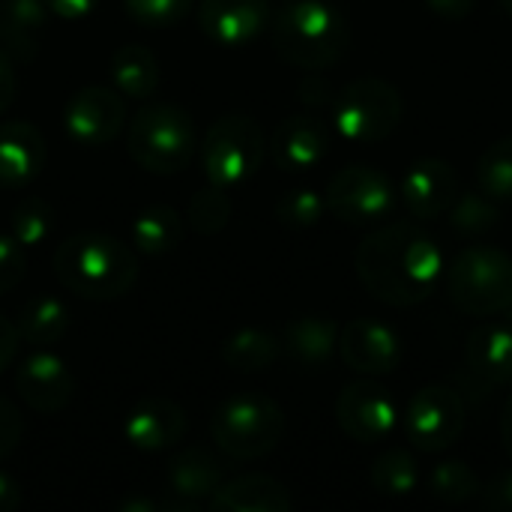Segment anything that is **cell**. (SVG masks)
Wrapping results in <instances>:
<instances>
[{
  "label": "cell",
  "mask_w": 512,
  "mask_h": 512,
  "mask_svg": "<svg viewBox=\"0 0 512 512\" xmlns=\"http://www.w3.org/2000/svg\"><path fill=\"white\" fill-rule=\"evenodd\" d=\"M480 489H483V483H480L477 471L459 459L441 462L429 474V495L444 504H465V501L477 498Z\"/></svg>",
  "instance_id": "33"
},
{
  "label": "cell",
  "mask_w": 512,
  "mask_h": 512,
  "mask_svg": "<svg viewBox=\"0 0 512 512\" xmlns=\"http://www.w3.org/2000/svg\"><path fill=\"white\" fill-rule=\"evenodd\" d=\"M51 264L57 282L81 300H120L138 279V255L99 231H81L63 240Z\"/></svg>",
  "instance_id": "2"
},
{
  "label": "cell",
  "mask_w": 512,
  "mask_h": 512,
  "mask_svg": "<svg viewBox=\"0 0 512 512\" xmlns=\"http://www.w3.org/2000/svg\"><path fill=\"white\" fill-rule=\"evenodd\" d=\"M447 216H450L453 234H459V237H483V234L498 228L501 204L492 201L486 192H465V195H456Z\"/></svg>",
  "instance_id": "30"
},
{
  "label": "cell",
  "mask_w": 512,
  "mask_h": 512,
  "mask_svg": "<svg viewBox=\"0 0 512 512\" xmlns=\"http://www.w3.org/2000/svg\"><path fill=\"white\" fill-rule=\"evenodd\" d=\"M21 504H24V492H21V486H18L6 471H0V512L18 510Z\"/></svg>",
  "instance_id": "43"
},
{
  "label": "cell",
  "mask_w": 512,
  "mask_h": 512,
  "mask_svg": "<svg viewBox=\"0 0 512 512\" xmlns=\"http://www.w3.org/2000/svg\"><path fill=\"white\" fill-rule=\"evenodd\" d=\"M501 441H504V450L512 459V396L504 405V414H501Z\"/></svg>",
  "instance_id": "47"
},
{
  "label": "cell",
  "mask_w": 512,
  "mask_h": 512,
  "mask_svg": "<svg viewBox=\"0 0 512 512\" xmlns=\"http://www.w3.org/2000/svg\"><path fill=\"white\" fill-rule=\"evenodd\" d=\"M66 330H69V306L60 297L36 294L21 306L18 333L21 342H27L30 348H51L66 336Z\"/></svg>",
  "instance_id": "28"
},
{
  "label": "cell",
  "mask_w": 512,
  "mask_h": 512,
  "mask_svg": "<svg viewBox=\"0 0 512 512\" xmlns=\"http://www.w3.org/2000/svg\"><path fill=\"white\" fill-rule=\"evenodd\" d=\"M12 99H15V72L9 57L0 51V114L12 105Z\"/></svg>",
  "instance_id": "44"
},
{
  "label": "cell",
  "mask_w": 512,
  "mask_h": 512,
  "mask_svg": "<svg viewBox=\"0 0 512 512\" xmlns=\"http://www.w3.org/2000/svg\"><path fill=\"white\" fill-rule=\"evenodd\" d=\"M54 228V207L42 198H24L9 213V237L21 249H36Z\"/></svg>",
  "instance_id": "32"
},
{
  "label": "cell",
  "mask_w": 512,
  "mask_h": 512,
  "mask_svg": "<svg viewBox=\"0 0 512 512\" xmlns=\"http://www.w3.org/2000/svg\"><path fill=\"white\" fill-rule=\"evenodd\" d=\"M501 6H504V12H507V15H512V0H501Z\"/></svg>",
  "instance_id": "48"
},
{
  "label": "cell",
  "mask_w": 512,
  "mask_h": 512,
  "mask_svg": "<svg viewBox=\"0 0 512 512\" xmlns=\"http://www.w3.org/2000/svg\"><path fill=\"white\" fill-rule=\"evenodd\" d=\"M15 390L36 414H57L72 402L75 378L51 348H33L15 372Z\"/></svg>",
  "instance_id": "16"
},
{
  "label": "cell",
  "mask_w": 512,
  "mask_h": 512,
  "mask_svg": "<svg viewBox=\"0 0 512 512\" xmlns=\"http://www.w3.org/2000/svg\"><path fill=\"white\" fill-rule=\"evenodd\" d=\"M123 6L144 27H171L195 9V0H123Z\"/></svg>",
  "instance_id": "36"
},
{
  "label": "cell",
  "mask_w": 512,
  "mask_h": 512,
  "mask_svg": "<svg viewBox=\"0 0 512 512\" xmlns=\"http://www.w3.org/2000/svg\"><path fill=\"white\" fill-rule=\"evenodd\" d=\"M471 375L489 387H512V321L477 324L465 342Z\"/></svg>",
  "instance_id": "20"
},
{
  "label": "cell",
  "mask_w": 512,
  "mask_h": 512,
  "mask_svg": "<svg viewBox=\"0 0 512 512\" xmlns=\"http://www.w3.org/2000/svg\"><path fill=\"white\" fill-rule=\"evenodd\" d=\"M18 345H21L18 324H12L6 315H0V372H3V369H9V363L15 360Z\"/></svg>",
  "instance_id": "41"
},
{
  "label": "cell",
  "mask_w": 512,
  "mask_h": 512,
  "mask_svg": "<svg viewBox=\"0 0 512 512\" xmlns=\"http://www.w3.org/2000/svg\"><path fill=\"white\" fill-rule=\"evenodd\" d=\"M279 339H282V354H288V360L306 372L324 369L339 351V327L333 318L324 315L294 318Z\"/></svg>",
  "instance_id": "22"
},
{
  "label": "cell",
  "mask_w": 512,
  "mask_h": 512,
  "mask_svg": "<svg viewBox=\"0 0 512 512\" xmlns=\"http://www.w3.org/2000/svg\"><path fill=\"white\" fill-rule=\"evenodd\" d=\"M369 480L384 498H408L420 489V465L405 450H387L375 459Z\"/></svg>",
  "instance_id": "29"
},
{
  "label": "cell",
  "mask_w": 512,
  "mask_h": 512,
  "mask_svg": "<svg viewBox=\"0 0 512 512\" xmlns=\"http://www.w3.org/2000/svg\"><path fill=\"white\" fill-rule=\"evenodd\" d=\"M48 6L42 0H0V48L9 60L30 63L42 45V30L48 21Z\"/></svg>",
  "instance_id": "24"
},
{
  "label": "cell",
  "mask_w": 512,
  "mask_h": 512,
  "mask_svg": "<svg viewBox=\"0 0 512 512\" xmlns=\"http://www.w3.org/2000/svg\"><path fill=\"white\" fill-rule=\"evenodd\" d=\"M21 435H24V423L18 408L6 396H0V462L18 447Z\"/></svg>",
  "instance_id": "38"
},
{
  "label": "cell",
  "mask_w": 512,
  "mask_h": 512,
  "mask_svg": "<svg viewBox=\"0 0 512 512\" xmlns=\"http://www.w3.org/2000/svg\"><path fill=\"white\" fill-rule=\"evenodd\" d=\"M465 432V405L462 399L444 387L429 384L417 390L405 411V435L420 453H444L450 450Z\"/></svg>",
  "instance_id": "10"
},
{
  "label": "cell",
  "mask_w": 512,
  "mask_h": 512,
  "mask_svg": "<svg viewBox=\"0 0 512 512\" xmlns=\"http://www.w3.org/2000/svg\"><path fill=\"white\" fill-rule=\"evenodd\" d=\"M114 90L126 99H150L159 87V60L144 45H123L111 57Z\"/></svg>",
  "instance_id": "26"
},
{
  "label": "cell",
  "mask_w": 512,
  "mask_h": 512,
  "mask_svg": "<svg viewBox=\"0 0 512 512\" xmlns=\"http://www.w3.org/2000/svg\"><path fill=\"white\" fill-rule=\"evenodd\" d=\"M183 216L168 207V204H153L147 210H141L132 222V246L141 255L159 258V255H171L180 240H183Z\"/></svg>",
  "instance_id": "27"
},
{
  "label": "cell",
  "mask_w": 512,
  "mask_h": 512,
  "mask_svg": "<svg viewBox=\"0 0 512 512\" xmlns=\"http://www.w3.org/2000/svg\"><path fill=\"white\" fill-rule=\"evenodd\" d=\"M42 3L48 6V12H51V15L66 18V21L87 18V15L99 6V0H42Z\"/></svg>",
  "instance_id": "40"
},
{
  "label": "cell",
  "mask_w": 512,
  "mask_h": 512,
  "mask_svg": "<svg viewBox=\"0 0 512 512\" xmlns=\"http://www.w3.org/2000/svg\"><path fill=\"white\" fill-rule=\"evenodd\" d=\"M477 186L498 204H512V135L495 141L477 162Z\"/></svg>",
  "instance_id": "31"
},
{
  "label": "cell",
  "mask_w": 512,
  "mask_h": 512,
  "mask_svg": "<svg viewBox=\"0 0 512 512\" xmlns=\"http://www.w3.org/2000/svg\"><path fill=\"white\" fill-rule=\"evenodd\" d=\"M279 357H282V339L267 330H258V327L237 330L222 342L225 366L240 375L270 372L279 363Z\"/></svg>",
  "instance_id": "25"
},
{
  "label": "cell",
  "mask_w": 512,
  "mask_h": 512,
  "mask_svg": "<svg viewBox=\"0 0 512 512\" xmlns=\"http://www.w3.org/2000/svg\"><path fill=\"white\" fill-rule=\"evenodd\" d=\"M267 153L282 174L303 177L327 159L330 129L312 114H291L273 129Z\"/></svg>",
  "instance_id": "15"
},
{
  "label": "cell",
  "mask_w": 512,
  "mask_h": 512,
  "mask_svg": "<svg viewBox=\"0 0 512 512\" xmlns=\"http://www.w3.org/2000/svg\"><path fill=\"white\" fill-rule=\"evenodd\" d=\"M270 21L267 0H201L198 3V24L207 39L237 48L264 33Z\"/></svg>",
  "instance_id": "18"
},
{
  "label": "cell",
  "mask_w": 512,
  "mask_h": 512,
  "mask_svg": "<svg viewBox=\"0 0 512 512\" xmlns=\"http://www.w3.org/2000/svg\"><path fill=\"white\" fill-rule=\"evenodd\" d=\"M339 357L357 375H390L402 366V336L378 318H354L339 330Z\"/></svg>",
  "instance_id": "13"
},
{
  "label": "cell",
  "mask_w": 512,
  "mask_h": 512,
  "mask_svg": "<svg viewBox=\"0 0 512 512\" xmlns=\"http://www.w3.org/2000/svg\"><path fill=\"white\" fill-rule=\"evenodd\" d=\"M231 219V198L225 192V186H216L210 183L207 189L195 192L192 201H189V213H186V222L195 234H219Z\"/></svg>",
  "instance_id": "34"
},
{
  "label": "cell",
  "mask_w": 512,
  "mask_h": 512,
  "mask_svg": "<svg viewBox=\"0 0 512 512\" xmlns=\"http://www.w3.org/2000/svg\"><path fill=\"white\" fill-rule=\"evenodd\" d=\"M327 213V201L321 192L309 189V186H297L288 189L279 201H276V219L291 228V231H309L315 228Z\"/></svg>",
  "instance_id": "35"
},
{
  "label": "cell",
  "mask_w": 512,
  "mask_h": 512,
  "mask_svg": "<svg viewBox=\"0 0 512 512\" xmlns=\"http://www.w3.org/2000/svg\"><path fill=\"white\" fill-rule=\"evenodd\" d=\"M333 126L354 144H378L390 138L405 114L399 87L384 78H357L333 96Z\"/></svg>",
  "instance_id": "7"
},
{
  "label": "cell",
  "mask_w": 512,
  "mask_h": 512,
  "mask_svg": "<svg viewBox=\"0 0 512 512\" xmlns=\"http://www.w3.org/2000/svg\"><path fill=\"white\" fill-rule=\"evenodd\" d=\"M480 495H483V504L489 510L512 512V468L510 471H501L489 486H483Z\"/></svg>",
  "instance_id": "39"
},
{
  "label": "cell",
  "mask_w": 512,
  "mask_h": 512,
  "mask_svg": "<svg viewBox=\"0 0 512 512\" xmlns=\"http://www.w3.org/2000/svg\"><path fill=\"white\" fill-rule=\"evenodd\" d=\"M447 294L465 315H504L512 306V255L498 246L465 249L447 270Z\"/></svg>",
  "instance_id": "6"
},
{
  "label": "cell",
  "mask_w": 512,
  "mask_h": 512,
  "mask_svg": "<svg viewBox=\"0 0 512 512\" xmlns=\"http://www.w3.org/2000/svg\"><path fill=\"white\" fill-rule=\"evenodd\" d=\"M126 150L132 162L150 174H180L183 168L192 165L198 153L195 120L180 105L150 102L132 117L126 129Z\"/></svg>",
  "instance_id": "4"
},
{
  "label": "cell",
  "mask_w": 512,
  "mask_h": 512,
  "mask_svg": "<svg viewBox=\"0 0 512 512\" xmlns=\"http://www.w3.org/2000/svg\"><path fill=\"white\" fill-rule=\"evenodd\" d=\"M300 96H303L306 102H312V105H321V102H327V84L318 81V78H309V81L303 84Z\"/></svg>",
  "instance_id": "45"
},
{
  "label": "cell",
  "mask_w": 512,
  "mask_h": 512,
  "mask_svg": "<svg viewBox=\"0 0 512 512\" xmlns=\"http://www.w3.org/2000/svg\"><path fill=\"white\" fill-rule=\"evenodd\" d=\"M426 6L441 15V18H450V21H462L474 12L477 0H426Z\"/></svg>",
  "instance_id": "42"
},
{
  "label": "cell",
  "mask_w": 512,
  "mask_h": 512,
  "mask_svg": "<svg viewBox=\"0 0 512 512\" xmlns=\"http://www.w3.org/2000/svg\"><path fill=\"white\" fill-rule=\"evenodd\" d=\"M165 480L171 495L201 504L225 483V462L204 447H189L168 462Z\"/></svg>",
  "instance_id": "23"
},
{
  "label": "cell",
  "mask_w": 512,
  "mask_h": 512,
  "mask_svg": "<svg viewBox=\"0 0 512 512\" xmlns=\"http://www.w3.org/2000/svg\"><path fill=\"white\" fill-rule=\"evenodd\" d=\"M399 405L387 387L354 381L336 399V423L357 444H381L399 426Z\"/></svg>",
  "instance_id": "11"
},
{
  "label": "cell",
  "mask_w": 512,
  "mask_h": 512,
  "mask_svg": "<svg viewBox=\"0 0 512 512\" xmlns=\"http://www.w3.org/2000/svg\"><path fill=\"white\" fill-rule=\"evenodd\" d=\"M24 270H27L24 249L9 234H0V294L12 291L24 279Z\"/></svg>",
  "instance_id": "37"
},
{
  "label": "cell",
  "mask_w": 512,
  "mask_h": 512,
  "mask_svg": "<svg viewBox=\"0 0 512 512\" xmlns=\"http://www.w3.org/2000/svg\"><path fill=\"white\" fill-rule=\"evenodd\" d=\"M120 512H165V501L132 498V501H120Z\"/></svg>",
  "instance_id": "46"
},
{
  "label": "cell",
  "mask_w": 512,
  "mask_h": 512,
  "mask_svg": "<svg viewBox=\"0 0 512 512\" xmlns=\"http://www.w3.org/2000/svg\"><path fill=\"white\" fill-rule=\"evenodd\" d=\"M186 435V411L165 396L141 399L123 420V438L141 453H162Z\"/></svg>",
  "instance_id": "17"
},
{
  "label": "cell",
  "mask_w": 512,
  "mask_h": 512,
  "mask_svg": "<svg viewBox=\"0 0 512 512\" xmlns=\"http://www.w3.org/2000/svg\"><path fill=\"white\" fill-rule=\"evenodd\" d=\"M126 126V105L114 87L87 84L63 108V129L81 147H105Z\"/></svg>",
  "instance_id": "12"
},
{
  "label": "cell",
  "mask_w": 512,
  "mask_h": 512,
  "mask_svg": "<svg viewBox=\"0 0 512 512\" xmlns=\"http://www.w3.org/2000/svg\"><path fill=\"white\" fill-rule=\"evenodd\" d=\"M213 444L237 462H252L273 453L285 438V411L261 393L225 399L210 420Z\"/></svg>",
  "instance_id": "5"
},
{
  "label": "cell",
  "mask_w": 512,
  "mask_h": 512,
  "mask_svg": "<svg viewBox=\"0 0 512 512\" xmlns=\"http://www.w3.org/2000/svg\"><path fill=\"white\" fill-rule=\"evenodd\" d=\"M327 210L351 228H375L390 222L399 204L396 183L369 165H348L336 171L324 189Z\"/></svg>",
  "instance_id": "9"
},
{
  "label": "cell",
  "mask_w": 512,
  "mask_h": 512,
  "mask_svg": "<svg viewBox=\"0 0 512 512\" xmlns=\"http://www.w3.org/2000/svg\"><path fill=\"white\" fill-rule=\"evenodd\" d=\"M363 288L396 309L426 303L444 282V252L417 225L384 222L363 237L354 255Z\"/></svg>",
  "instance_id": "1"
},
{
  "label": "cell",
  "mask_w": 512,
  "mask_h": 512,
  "mask_svg": "<svg viewBox=\"0 0 512 512\" xmlns=\"http://www.w3.org/2000/svg\"><path fill=\"white\" fill-rule=\"evenodd\" d=\"M351 45L345 15L327 0H291L273 18V48L297 69H330Z\"/></svg>",
  "instance_id": "3"
},
{
  "label": "cell",
  "mask_w": 512,
  "mask_h": 512,
  "mask_svg": "<svg viewBox=\"0 0 512 512\" xmlns=\"http://www.w3.org/2000/svg\"><path fill=\"white\" fill-rule=\"evenodd\" d=\"M399 204L420 222H432L450 210L459 195V174L441 156L417 159L399 180Z\"/></svg>",
  "instance_id": "14"
},
{
  "label": "cell",
  "mask_w": 512,
  "mask_h": 512,
  "mask_svg": "<svg viewBox=\"0 0 512 512\" xmlns=\"http://www.w3.org/2000/svg\"><path fill=\"white\" fill-rule=\"evenodd\" d=\"M45 168V141L33 123H0V186L21 189Z\"/></svg>",
  "instance_id": "19"
},
{
  "label": "cell",
  "mask_w": 512,
  "mask_h": 512,
  "mask_svg": "<svg viewBox=\"0 0 512 512\" xmlns=\"http://www.w3.org/2000/svg\"><path fill=\"white\" fill-rule=\"evenodd\" d=\"M267 156V138L258 120L249 114H225L219 117L201 147L204 174L216 186H240L258 174Z\"/></svg>",
  "instance_id": "8"
},
{
  "label": "cell",
  "mask_w": 512,
  "mask_h": 512,
  "mask_svg": "<svg viewBox=\"0 0 512 512\" xmlns=\"http://www.w3.org/2000/svg\"><path fill=\"white\" fill-rule=\"evenodd\" d=\"M213 512H288L294 498L285 483L270 474H243L222 483L207 501Z\"/></svg>",
  "instance_id": "21"
}]
</instances>
